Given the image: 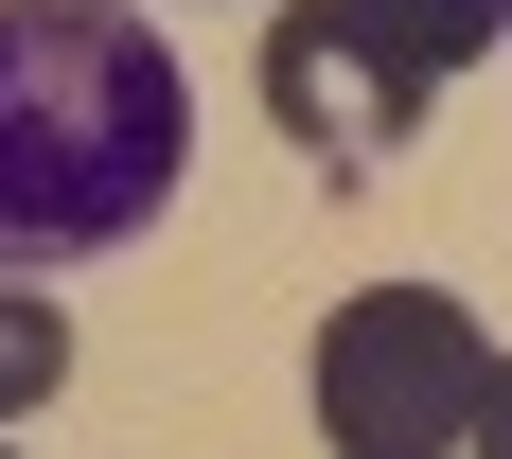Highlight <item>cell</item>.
I'll return each instance as SVG.
<instances>
[{
  "instance_id": "obj_1",
  "label": "cell",
  "mask_w": 512,
  "mask_h": 459,
  "mask_svg": "<svg viewBox=\"0 0 512 459\" xmlns=\"http://www.w3.org/2000/svg\"><path fill=\"white\" fill-rule=\"evenodd\" d=\"M195 177V71L142 0H0V283L142 248Z\"/></svg>"
},
{
  "instance_id": "obj_2",
  "label": "cell",
  "mask_w": 512,
  "mask_h": 459,
  "mask_svg": "<svg viewBox=\"0 0 512 459\" xmlns=\"http://www.w3.org/2000/svg\"><path fill=\"white\" fill-rule=\"evenodd\" d=\"M477 389H495V336L460 283H354L318 318V442L336 459H460Z\"/></svg>"
},
{
  "instance_id": "obj_3",
  "label": "cell",
  "mask_w": 512,
  "mask_h": 459,
  "mask_svg": "<svg viewBox=\"0 0 512 459\" xmlns=\"http://www.w3.org/2000/svg\"><path fill=\"white\" fill-rule=\"evenodd\" d=\"M424 71L371 0H265V124L318 159V177H389V159L424 142Z\"/></svg>"
},
{
  "instance_id": "obj_6",
  "label": "cell",
  "mask_w": 512,
  "mask_h": 459,
  "mask_svg": "<svg viewBox=\"0 0 512 459\" xmlns=\"http://www.w3.org/2000/svg\"><path fill=\"white\" fill-rule=\"evenodd\" d=\"M460 459H512V354H495V389H477V442Z\"/></svg>"
},
{
  "instance_id": "obj_4",
  "label": "cell",
  "mask_w": 512,
  "mask_h": 459,
  "mask_svg": "<svg viewBox=\"0 0 512 459\" xmlns=\"http://www.w3.org/2000/svg\"><path fill=\"white\" fill-rule=\"evenodd\" d=\"M53 389H71V301L53 283H0V424L53 407Z\"/></svg>"
},
{
  "instance_id": "obj_7",
  "label": "cell",
  "mask_w": 512,
  "mask_h": 459,
  "mask_svg": "<svg viewBox=\"0 0 512 459\" xmlns=\"http://www.w3.org/2000/svg\"><path fill=\"white\" fill-rule=\"evenodd\" d=\"M0 459H18V442H0Z\"/></svg>"
},
{
  "instance_id": "obj_5",
  "label": "cell",
  "mask_w": 512,
  "mask_h": 459,
  "mask_svg": "<svg viewBox=\"0 0 512 459\" xmlns=\"http://www.w3.org/2000/svg\"><path fill=\"white\" fill-rule=\"evenodd\" d=\"M371 18H389V36H407L424 71H477V53L512 36V0H371Z\"/></svg>"
}]
</instances>
